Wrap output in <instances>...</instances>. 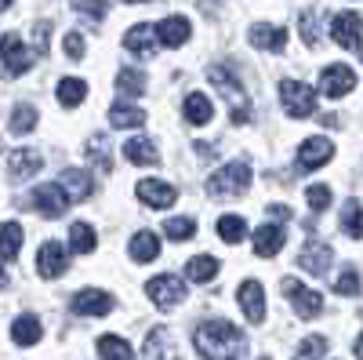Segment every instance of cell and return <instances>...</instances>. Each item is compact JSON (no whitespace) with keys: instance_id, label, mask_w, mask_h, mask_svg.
I'll return each instance as SVG.
<instances>
[{"instance_id":"obj_1","label":"cell","mask_w":363,"mask_h":360,"mask_svg":"<svg viewBox=\"0 0 363 360\" xmlns=\"http://www.w3.org/2000/svg\"><path fill=\"white\" fill-rule=\"evenodd\" d=\"M196 353L200 360H240L247 349V339L229 320H207L196 327Z\"/></svg>"},{"instance_id":"obj_2","label":"cell","mask_w":363,"mask_h":360,"mask_svg":"<svg viewBox=\"0 0 363 360\" xmlns=\"http://www.w3.org/2000/svg\"><path fill=\"white\" fill-rule=\"evenodd\" d=\"M251 178H255L251 164L233 160V164L218 168L215 175L207 178V193H211V197H244L247 186H251Z\"/></svg>"},{"instance_id":"obj_3","label":"cell","mask_w":363,"mask_h":360,"mask_svg":"<svg viewBox=\"0 0 363 360\" xmlns=\"http://www.w3.org/2000/svg\"><path fill=\"white\" fill-rule=\"evenodd\" d=\"M145 295H149V302H153V306L174 310V306L186 302V280H178L174 273H157V277L145 280Z\"/></svg>"},{"instance_id":"obj_4","label":"cell","mask_w":363,"mask_h":360,"mask_svg":"<svg viewBox=\"0 0 363 360\" xmlns=\"http://www.w3.org/2000/svg\"><path fill=\"white\" fill-rule=\"evenodd\" d=\"M33 66V51L26 48V40L18 33H4L0 37V73L4 77H22Z\"/></svg>"},{"instance_id":"obj_5","label":"cell","mask_w":363,"mask_h":360,"mask_svg":"<svg viewBox=\"0 0 363 360\" xmlns=\"http://www.w3.org/2000/svg\"><path fill=\"white\" fill-rule=\"evenodd\" d=\"M207 77H211V84H215L218 92L229 99V106H233V124H247V120H251V109H247V95H244V87L236 84V77L225 73L222 66H211Z\"/></svg>"},{"instance_id":"obj_6","label":"cell","mask_w":363,"mask_h":360,"mask_svg":"<svg viewBox=\"0 0 363 360\" xmlns=\"http://www.w3.org/2000/svg\"><path fill=\"white\" fill-rule=\"evenodd\" d=\"M280 291L291 298V306H294V313H298L301 320H313V317H320V313H323V295H320V291H313V288H306L301 280L284 277V280H280Z\"/></svg>"},{"instance_id":"obj_7","label":"cell","mask_w":363,"mask_h":360,"mask_svg":"<svg viewBox=\"0 0 363 360\" xmlns=\"http://www.w3.org/2000/svg\"><path fill=\"white\" fill-rule=\"evenodd\" d=\"M280 102L291 116H313L316 113V92L309 84H301V80H284L280 84Z\"/></svg>"},{"instance_id":"obj_8","label":"cell","mask_w":363,"mask_h":360,"mask_svg":"<svg viewBox=\"0 0 363 360\" xmlns=\"http://www.w3.org/2000/svg\"><path fill=\"white\" fill-rule=\"evenodd\" d=\"M29 204H33L44 219H58L69 207V193L62 190V182H58V186L48 182V186H37L33 193H29Z\"/></svg>"},{"instance_id":"obj_9","label":"cell","mask_w":363,"mask_h":360,"mask_svg":"<svg viewBox=\"0 0 363 360\" xmlns=\"http://www.w3.org/2000/svg\"><path fill=\"white\" fill-rule=\"evenodd\" d=\"M330 157H335V142L323 138V135H313V138H306V142L298 146V168H301V171H316V168H323Z\"/></svg>"},{"instance_id":"obj_10","label":"cell","mask_w":363,"mask_h":360,"mask_svg":"<svg viewBox=\"0 0 363 360\" xmlns=\"http://www.w3.org/2000/svg\"><path fill=\"white\" fill-rule=\"evenodd\" d=\"M69 269V251L62 244H55V240H48V244H40L37 251V273L44 280H55V277H62Z\"/></svg>"},{"instance_id":"obj_11","label":"cell","mask_w":363,"mask_h":360,"mask_svg":"<svg viewBox=\"0 0 363 360\" xmlns=\"http://www.w3.org/2000/svg\"><path fill=\"white\" fill-rule=\"evenodd\" d=\"M330 37H335V44H338V48H345V51L359 48V37H363V18H359L356 11H342V15H335V18H330Z\"/></svg>"},{"instance_id":"obj_12","label":"cell","mask_w":363,"mask_h":360,"mask_svg":"<svg viewBox=\"0 0 363 360\" xmlns=\"http://www.w3.org/2000/svg\"><path fill=\"white\" fill-rule=\"evenodd\" d=\"M352 87H356V73H352V66H342V62L327 66L323 77H320V92L327 99H342V95L352 92Z\"/></svg>"},{"instance_id":"obj_13","label":"cell","mask_w":363,"mask_h":360,"mask_svg":"<svg viewBox=\"0 0 363 360\" xmlns=\"http://www.w3.org/2000/svg\"><path fill=\"white\" fill-rule=\"evenodd\" d=\"M124 48H128L131 55H138V58H153L157 48H160V40H157V26H145V22L131 26V29H128V37H124Z\"/></svg>"},{"instance_id":"obj_14","label":"cell","mask_w":363,"mask_h":360,"mask_svg":"<svg viewBox=\"0 0 363 360\" xmlns=\"http://www.w3.org/2000/svg\"><path fill=\"white\" fill-rule=\"evenodd\" d=\"M73 310L84 313V317H102V313L113 310V295L102 291V288H84V291L73 295Z\"/></svg>"},{"instance_id":"obj_15","label":"cell","mask_w":363,"mask_h":360,"mask_svg":"<svg viewBox=\"0 0 363 360\" xmlns=\"http://www.w3.org/2000/svg\"><path fill=\"white\" fill-rule=\"evenodd\" d=\"M135 193H138V200H142V204H149V207H160V212H164V207H171V204L178 200L174 186H171V182H160V178H142Z\"/></svg>"},{"instance_id":"obj_16","label":"cell","mask_w":363,"mask_h":360,"mask_svg":"<svg viewBox=\"0 0 363 360\" xmlns=\"http://www.w3.org/2000/svg\"><path fill=\"white\" fill-rule=\"evenodd\" d=\"M236 298H240V310H244L247 320H255V324L265 320V288L258 280H244L240 291H236Z\"/></svg>"},{"instance_id":"obj_17","label":"cell","mask_w":363,"mask_h":360,"mask_svg":"<svg viewBox=\"0 0 363 360\" xmlns=\"http://www.w3.org/2000/svg\"><path fill=\"white\" fill-rule=\"evenodd\" d=\"M330 248L323 244V240H309L306 248H301V255H298V266L306 269V273H313V277H323L327 269H330Z\"/></svg>"},{"instance_id":"obj_18","label":"cell","mask_w":363,"mask_h":360,"mask_svg":"<svg viewBox=\"0 0 363 360\" xmlns=\"http://www.w3.org/2000/svg\"><path fill=\"white\" fill-rule=\"evenodd\" d=\"M189 37H193V26H189V18H182V15H171V18H164V22L157 26L160 48H182Z\"/></svg>"},{"instance_id":"obj_19","label":"cell","mask_w":363,"mask_h":360,"mask_svg":"<svg viewBox=\"0 0 363 360\" xmlns=\"http://www.w3.org/2000/svg\"><path fill=\"white\" fill-rule=\"evenodd\" d=\"M284 240H287V229H284V226H277V222L258 226V229H255V255L272 258V255L284 248Z\"/></svg>"},{"instance_id":"obj_20","label":"cell","mask_w":363,"mask_h":360,"mask_svg":"<svg viewBox=\"0 0 363 360\" xmlns=\"http://www.w3.org/2000/svg\"><path fill=\"white\" fill-rule=\"evenodd\" d=\"M142 360H182V356H178V349H174V342L164 327H153L145 346H142Z\"/></svg>"},{"instance_id":"obj_21","label":"cell","mask_w":363,"mask_h":360,"mask_svg":"<svg viewBox=\"0 0 363 360\" xmlns=\"http://www.w3.org/2000/svg\"><path fill=\"white\" fill-rule=\"evenodd\" d=\"M251 44L255 48H265V51H284L287 48V29L284 26L258 22V26H251Z\"/></svg>"},{"instance_id":"obj_22","label":"cell","mask_w":363,"mask_h":360,"mask_svg":"<svg viewBox=\"0 0 363 360\" xmlns=\"http://www.w3.org/2000/svg\"><path fill=\"white\" fill-rule=\"evenodd\" d=\"M40 168H44V160H40L37 149H15V153L8 157V175L11 178H33Z\"/></svg>"},{"instance_id":"obj_23","label":"cell","mask_w":363,"mask_h":360,"mask_svg":"<svg viewBox=\"0 0 363 360\" xmlns=\"http://www.w3.org/2000/svg\"><path fill=\"white\" fill-rule=\"evenodd\" d=\"M182 113H186V120H189L193 128H203V124H211V116H215V106H211L207 95L189 92V95H186V106H182Z\"/></svg>"},{"instance_id":"obj_24","label":"cell","mask_w":363,"mask_h":360,"mask_svg":"<svg viewBox=\"0 0 363 360\" xmlns=\"http://www.w3.org/2000/svg\"><path fill=\"white\" fill-rule=\"evenodd\" d=\"M84 157L95 164V168L109 171V168H113V142H109V135H91V138L84 142Z\"/></svg>"},{"instance_id":"obj_25","label":"cell","mask_w":363,"mask_h":360,"mask_svg":"<svg viewBox=\"0 0 363 360\" xmlns=\"http://www.w3.org/2000/svg\"><path fill=\"white\" fill-rule=\"evenodd\" d=\"M11 335H15L18 346H37V342L44 339V327H40V320H37L33 313H22V317H15V324H11Z\"/></svg>"},{"instance_id":"obj_26","label":"cell","mask_w":363,"mask_h":360,"mask_svg":"<svg viewBox=\"0 0 363 360\" xmlns=\"http://www.w3.org/2000/svg\"><path fill=\"white\" fill-rule=\"evenodd\" d=\"M124 157H128L131 164H142V168H157V164H160V153H157V146L149 142V138H131V142L124 146Z\"/></svg>"},{"instance_id":"obj_27","label":"cell","mask_w":363,"mask_h":360,"mask_svg":"<svg viewBox=\"0 0 363 360\" xmlns=\"http://www.w3.org/2000/svg\"><path fill=\"white\" fill-rule=\"evenodd\" d=\"M22 240H26V233H22L18 222H0V258H4V262L18 258Z\"/></svg>"},{"instance_id":"obj_28","label":"cell","mask_w":363,"mask_h":360,"mask_svg":"<svg viewBox=\"0 0 363 360\" xmlns=\"http://www.w3.org/2000/svg\"><path fill=\"white\" fill-rule=\"evenodd\" d=\"M62 190H69V200H87L95 193V182H91V175L80 171V168H69L62 175Z\"/></svg>"},{"instance_id":"obj_29","label":"cell","mask_w":363,"mask_h":360,"mask_svg":"<svg viewBox=\"0 0 363 360\" xmlns=\"http://www.w3.org/2000/svg\"><path fill=\"white\" fill-rule=\"evenodd\" d=\"M218 258H211V255H196V258H189L186 262V277L193 280V284H207V280H215L218 277Z\"/></svg>"},{"instance_id":"obj_30","label":"cell","mask_w":363,"mask_h":360,"mask_svg":"<svg viewBox=\"0 0 363 360\" xmlns=\"http://www.w3.org/2000/svg\"><path fill=\"white\" fill-rule=\"evenodd\" d=\"M142 120H145V113H142L138 106H124V102L109 106V128H116V131H124V128H138Z\"/></svg>"},{"instance_id":"obj_31","label":"cell","mask_w":363,"mask_h":360,"mask_svg":"<svg viewBox=\"0 0 363 360\" xmlns=\"http://www.w3.org/2000/svg\"><path fill=\"white\" fill-rule=\"evenodd\" d=\"M99 356L102 360H135V349L128 339H120V335H102L99 339Z\"/></svg>"},{"instance_id":"obj_32","label":"cell","mask_w":363,"mask_h":360,"mask_svg":"<svg viewBox=\"0 0 363 360\" xmlns=\"http://www.w3.org/2000/svg\"><path fill=\"white\" fill-rule=\"evenodd\" d=\"M342 229H345L352 240L363 236V204H359L356 197H349V200L342 204Z\"/></svg>"},{"instance_id":"obj_33","label":"cell","mask_w":363,"mask_h":360,"mask_svg":"<svg viewBox=\"0 0 363 360\" xmlns=\"http://www.w3.org/2000/svg\"><path fill=\"white\" fill-rule=\"evenodd\" d=\"M131 255H135V262H153L157 255H160V240L153 236V233H135L131 236Z\"/></svg>"},{"instance_id":"obj_34","label":"cell","mask_w":363,"mask_h":360,"mask_svg":"<svg viewBox=\"0 0 363 360\" xmlns=\"http://www.w3.org/2000/svg\"><path fill=\"white\" fill-rule=\"evenodd\" d=\"M55 95H58V102H62V106H80L84 95H87V84L77 80V77H62V80H58V87H55Z\"/></svg>"},{"instance_id":"obj_35","label":"cell","mask_w":363,"mask_h":360,"mask_svg":"<svg viewBox=\"0 0 363 360\" xmlns=\"http://www.w3.org/2000/svg\"><path fill=\"white\" fill-rule=\"evenodd\" d=\"M218 236L225 244H240V240H247V222L240 215H222L218 219Z\"/></svg>"},{"instance_id":"obj_36","label":"cell","mask_w":363,"mask_h":360,"mask_svg":"<svg viewBox=\"0 0 363 360\" xmlns=\"http://www.w3.org/2000/svg\"><path fill=\"white\" fill-rule=\"evenodd\" d=\"M69 248L77 255H91V251H95V229H91L87 222H77L69 229Z\"/></svg>"},{"instance_id":"obj_37","label":"cell","mask_w":363,"mask_h":360,"mask_svg":"<svg viewBox=\"0 0 363 360\" xmlns=\"http://www.w3.org/2000/svg\"><path fill=\"white\" fill-rule=\"evenodd\" d=\"M116 92L138 99V95L145 92V77H142L138 70H120V73H116Z\"/></svg>"},{"instance_id":"obj_38","label":"cell","mask_w":363,"mask_h":360,"mask_svg":"<svg viewBox=\"0 0 363 360\" xmlns=\"http://www.w3.org/2000/svg\"><path fill=\"white\" fill-rule=\"evenodd\" d=\"M164 233H167V240H189L196 233V222L186 219V215H174V219L164 222Z\"/></svg>"},{"instance_id":"obj_39","label":"cell","mask_w":363,"mask_h":360,"mask_svg":"<svg viewBox=\"0 0 363 360\" xmlns=\"http://www.w3.org/2000/svg\"><path fill=\"white\" fill-rule=\"evenodd\" d=\"M37 128V109L33 106H18L15 113H11V131L15 135H29Z\"/></svg>"},{"instance_id":"obj_40","label":"cell","mask_w":363,"mask_h":360,"mask_svg":"<svg viewBox=\"0 0 363 360\" xmlns=\"http://www.w3.org/2000/svg\"><path fill=\"white\" fill-rule=\"evenodd\" d=\"M323 353H327V339L323 335H309L306 342L298 346L294 360H323Z\"/></svg>"},{"instance_id":"obj_41","label":"cell","mask_w":363,"mask_h":360,"mask_svg":"<svg viewBox=\"0 0 363 360\" xmlns=\"http://www.w3.org/2000/svg\"><path fill=\"white\" fill-rule=\"evenodd\" d=\"M335 291H338V295H345V298H349V295H359V273H356L352 266H345L342 273H338V280H335Z\"/></svg>"},{"instance_id":"obj_42","label":"cell","mask_w":363,"mask_h":360,"mask_svg":"<svg viewBox=\"0 0 363 360\" xmlns=\"http://www.w3.org/2000/svg\"><path fill=\"white\" fill-rule=\"evenodd\" d=\"M73 8H77V11H84L87 18H95V22H102V18H106V11H109L106 0H73Z\"/></svg>"},{"instance_id":"obj_43","label":"cell","mask_w":363,"mask_h":360,"mask_svg":"<svg viewBox=\"0 0 363 360\" xmlns=\"http://www.w3.org/2000/svg\"><path fill=\"white\" fill-rule=\"evenodd\" d=\"M306 200H309L313 212L320 215V212H327V207H330V190H327V186H309V190H306Z\"/></svg>"},{"instance_id":"obj_44","label":"cell","mask_w":363,"mask_h":360,"mask_svg":"<svg viewBox=\"0 0 363 360\" xmlns=\"http://www.w3.org/2000/svg\"><path fill=\"white\" fill-rule=\"evenodd\" d=\"M301 40H306L309 48H316V44H320V22H316V15H313V11L301 15Z\"/></svg>"},{"instance_id":"obj_45","label":"cell","mask_w":363,"mask_h":360,"mask_svg":"<svg viewBox=\"0 0 363 360\" xmlns=\"http://www.w3.org/2000/svg\"><path fill=\"white\" fill-rule=\"evenodd\" d=\"M66 55L69 58H80L84 55V37L80 33H66Z\"/></svg>"},{"instance_id":"obj_46","label":"cell","mask_w":363,"mask_h":360,"mask_svg":"<svg viewBox=\"0 0 363 360\" xmlns=\"http://www.w3.org/2000/svg\"><path fill=\"white\" fill-rule=\"evenodd\" d=\"M48 37H51V22H37V51H48Z\"/></svg>"},{"instance_id":"obj_47","label":"cell","mask_w":363,"mask_h":360,"mask_svg":"<svg viewBox=\"0 0 363 360\" xmlns=\"http://www.w3.org/2000/svg\"><path fill=\"white\" fill-rule=\"evenodd\" d=\"M269 215L272 219H291V207L287 204H269Z\"/></svg>"},{"instance_id":"obj_48","label":"cell","mask_w":363,"mask_h":360,"mask_svg":"<svg viewBox=\"0 0 363 360\" xmlns=\"http://www.w3.org/2000/svg\"><path fill=\"white\" fill-rule=\"evenodd\" d=\"M352 353H356V360H363V335L356 339V346H352Z\"/></svg>"},{"instance_id":"obj_49","label":"cell","mask_w":363,"mask_h":360,"mask_svg":"<svg viewBox=\"0 0 363 360\" xmlns=\"http://www.w3.org/2000/svg\"><path fill=\"white\" fill-rule=\"evenodd\" d=\"M11 4H15V0H0V11H8Z\"/></svg>"},{"instance_id":"obj_50","label":"cell","mask_w":363,"mask_h":360,"mask_svg":"<svg viewBox=\"0 0 363 360\" xmlns=\"http://www.w3.org/2000/svg\"><path fill=\"white\" fill-rule=\"evenodd\" d=\"M8 284V277H4V269H0V288H4Z\"/></svg>"},{"instance_id":"obj_51","label":"cell","mask_w":363,"mask_h":360,"mask_svg":"<svg viewBox=\"0 0 363 360\" xmlns=\"http://www.w3.org/2000/svg\"><path fill=\"white\" fill-rule=\"evenodd\" d=\"M124 4H145V0H124Z\"/></svg>"},{"instance_id":"obj_52","label":"cell","mask_w":363,"mask_h":360,"mask_svg":"<svg viewBox=\"0 0 363 360\" xmlns=\"http://www.w3.org/2000/svg\"><path fill=\"white\" fill-rule=\"evenodd\" d=\"M262 360H269V356H262Z\"/></svg>"}]
</instances>
